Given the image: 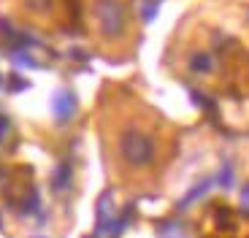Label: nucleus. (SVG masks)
<instances>
[{"instance_id":"f257e3e1","label":"nucleus","mask_w":249,"mask_h":238,"mask_svg":"<svg viewBox=\"0 0 249 238\" xmlns=\"http://www.w3.org/2000/svg\"><path fill=\"white\" fill-rule=\"evenodd\" d=\"M117 149H119L122 163L130 165V168H149L157 157L155 138L143 130V127H136V125L124 127V130L119 133Z\"/></svg>"},{"instance_id":"f03ea898","label":"nucleus","mask_w":249,"mask_h":238,"mask_svg":"<svg viewBox=\"0 0 249 238\" xmlns=\"http://www.w3.org/2000/svg\"><path fill=\"white\" fill-rule=\"evenodd\" d=\"M92 19L108 41H119L127 33V8L122 0H92Z\"/></svg>"},{"instance_id":"7ed1b4c3","label":"nucleus","mask_w":249,"mask_h":238,"mask_svg":"<svg viewBox=\"0 0 249 238\" xmlns=\"http://www.w3.org/2000/svg\"><path fill=\"white\" fill-rule=\"evenodd\" d=\"M76 111H79V101H76L73 89L62 87L52 95V117H54L57 125H68L76 117Z\"/></svg>"},{"instance_id":"20e7f679","label":"nucleus","mask_w":249,"mask_h":238,"mask_svg":"<svg viewBox=\"0 0 249 238\" xmlns=\"http://www.w3.org/2000/svg\"><path fill=\"white\" fill-rule=\"evenodd\" d=\"M187 68H190V73H195V76H212L214 70H217V57H214L212 51H206V49H198V51H193V54L187 57Z\"/></svg>"},{"instance_id":"39448f33","label":"nucleus","mask_w":249,"mask_h":238,"mask_svg":"<svg viewBox=\"0 0 249 238\" xmlns=\"http://www.w3.org/2000/svg\"><path fill=\"white\" fill-rule=\"evenodd\" d=\"M160 238H190V236L179 222H168V225L160 227Z\"/></svg>"},{"instance_id":"423d86ee","label":"nucleus","mask_w":249,"mask_h":238,"mask_svg":"<svg viewBox=\"0 0 249 238\" xmlns=\"http://www.w3.org/2000/svg\"><path fill=\"white\" fill-rule=\"evenodd\" d=\"M212 182H214V179H206V182H200V184H198V187H195V189H190V192H187V198H184V201L179 203V206L184 208V206H190V203H193V201H198V195H203L206 189L212 187Z\"/></svg>"},{"instance_id":"0eeeda50","label":"nucleus","mask_w":249,"mask_h":238,"mask_svg":"<svg viewBox=\"0 0 249 238\" xmlns=\"http://www.w3.org/2000/svg\"><path fill=\"white\" fill-rule=\"evenodd\" d=\"M11 141V122H8L6 114H0V149Z\"/></svg>"},{"instance_id":"6e6552de","label":"nucleus","mask_w":249,"mask_h":238,"mask_svg":"<svg viewBox=\"0 0 249 238\" xmlns=\"http://www.w3.org/2000/svg\"><path fill=\"white\" fill-rule=\"evenodd\" d=\"M68 182H71V168H68V165H60V168H57L54 187H57V189H62V187H68Z\"/></svg>"},{"instance_id":"1a4fd4ad","label":"nucleus","mask_w":249,"mask_h":238,"mask_svg":"<svg viewBox=\"0 0 249 238\" xmlns=\"http://www.w3.org/2000/svg\"><path fill=\"white\" fill-rule=\"evenodd\" d=\"M25 6L30 8V11H36V14H44V11H49L52 0H25Z\"/></svg>"},{"instance_id":"9d476101","label":"nucleus","mask_w":249,"mask_h":238,"mask_svg":"<svg viewBox=\"0 0 249 238\" xmlns=\"http://www.w3.org/2000/svg\"><path fill=\"white\" fill-rule=\"evenodd\" d=\"M241 208H244V211L249 214V184H247V187L241 189Z\"/></svg>"},{"instance_id":"9b49d317","label":"nucleus","mask_w":249,"mask_h":238,"mask_svg":"<svg viewBox=\"0 0 249 238\" xmlns=\"http://www.w3.org/2000/svg\"><path fill=\"white\" fill-rule=\"evenodd\" d=\"M30 238H49V236H30Z\"/></svg>"}]
</instances>
